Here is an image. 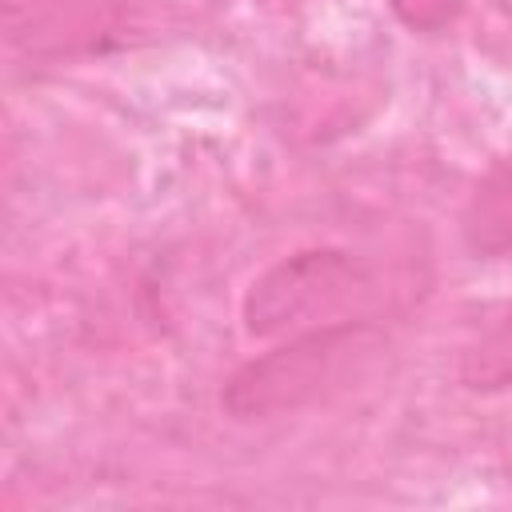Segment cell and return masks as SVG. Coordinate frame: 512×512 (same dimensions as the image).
Listing matches in <instances>:
<instances>
[{
    "label": "cell",
    "mask_w": 512,
    "mask_h": 512,
    "mask_svg": "<svg viewBox=\"0 0 512 512\" xmlns=\"http://www.w3.org/2000/svg\"><path fill=\"white\" fill-rule=\"evenodd\" d=\"M464 244L476 256H504L512 252V156L496 160L476 192L468 196L464 220H460Z\"/></svg>",
    "instance_id": "3"
},
{
    "label": "cell",
    "mask_w": 512,
    "mask_h": 512,
    "mask_svg": "<svg viewBox=\"0 0 512 512\" xmlns=\"http://www.w3.org/2000/svg\"><path fill=\"white\" fill-rule=\"evenodd\" d=\"M368 292L364 264L344 248H304L276 260L244 292V332L256 340L296 336L332 320Z\"/></svg>",
    "instance_id": "2"
},
{
    "label": "cell",
    "mask_w": 512,
    "mask_h": 512,
    "mask_svg": "<svg viewBox=\"0 0 512 512\" xmlns=\"http://www.w3.org/2000/svg\"><path fill=\"white\" fill-rule=\"evenodd\" d=\"M456 376H460V384L468 392L512 388V304L464 348Z\"/></svg>",
    "instance_id": "4"
},
{
    "label": "cell",
    "mask_w": 512,
    "mask_h": 512,
    "mask_svg": "<svg viewBox=\"0 0 512 512\" xmlns=\"http://www.w3.org/2000/svg\"><path fill=\"white\" fill-rule=\"evenodd\" d=\"M392 12L412 32H440L460 12V0H392Z\"/></svg>",
    "instance_id": "5"
},
{
    "label": "cell",
    "mask_w": 512,
    "mask_h": 512,
    "mask_svg": "<svg viewBox=\"0 0 512 512\" xmlns=\"http://www.w3.org/2000/svg\"><path fill=\"white\" fill-rule=\"evenodd\" d=\"M384 352L388 332L376 320H332L304 328L240 364L224 380L220 408L240 424L296 416L368 376Z\"/></svg>",
    "instance_id": "1"
}]
</instances>
